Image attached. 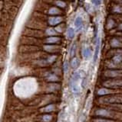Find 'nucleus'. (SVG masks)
I'll use <instances>...</instances> for the list:
<instances>
[{"label":"nucleus","mask_w":122,"mask_h":122,"mask_svg":"<svg viewBox=\"0 0 122 122\" xmlns=\"http://www.w3.org/2000/svg\"><path fill=\"white\" fill-rule=\"evenodd\" d=\"M91 122H115L111 119H108V118H103V117H96L94 118L91 121Z\"/></svg>","instance_id":"2eb2a0df"},{"label":"nucleus","mask_w":122,"mask_h":122,"mask_svg":"<svg viewBox=\"0 0 122 122\" xmlns=\"http://www.w3.org/2000/svg\"><path fill=\"white\" fill-rule=\"evenodd\" d=\"M100 103L102 104H108V105H117L122 104V95H108V96L102 97L100 100Z\"/></svg>","instance_id":"f257e3e1"},{"label":"nucleus","mask_w":122,"mask_h":122,"mask_svg":"<svg viewBox=\"0 0 122 122\" xmlns=\"http://www.w3.org/2000/svg\"><path fill=\"white\" fill-rule=\"evenodd\" d=\"M56 5L60 8H64L66 6V3L63 2V1H57L56 2Z\"/></svg>","instance_id":"a878e982"},{"label":"nucleus","mask_w":122,"mask_h":122,"mask_svg":"<svg viewBox=\"0 0 122 122\" xmlns=\"http://www.w3.org/2000/svg\"><path fill=\"white\" fill-rule=\"evenodd\" d=\"M102 85L108 89H118L122 88V79H110L105 81L102 83Z\"/></svg>","instance_id":"7ed1b4c3"},{"label":"nucleus","mask_w":122,"mask_h":122,"mask_svg":"<svg viewBox=\"0 0 122 122\" xmlns=\"http://www.w3.org/2000/svg\"><path fill=\"white\" fill-rule=\"evenodd\" d=\"M75 51H76V44H74L73 45L71 46V51H70V56L71 57H75Z\"/></svg>","instance_id":"5701e85b"},{"label":"nucleus","mask_w":122,"mask_h":122,"mask_svg":"<svg viewBox=\"0 0 122 122\" xmlns=\"http://www.w3.org/2000/svg\"><path fill=\"white\" fill-rule=\"evenodd\" d=\"M112 62L114 64H119L122 62V54L121 53H117V54L114 55L112 58Z\"/></svg>","instance_id":"f8f14e48"},{"label":"nucleus","mask_w":122,"mask_h":122,"mask_svg":"<svg viewBox=\"0 0 122 122\" xmlns=\"http://www.w3.org/2000/svg\"><path fill=\"white\" fill-rule=\"evenodd\" d=\"M58 48V47L54 46L53 44H49V45H45L44 47V49L48 52H53L54 51H56V49Z\"/></svg>","instance_id":"a211bd4d"},{"label":"nucleus","mask_w":122,"mask_h":122,"mask_svg":"<svg viewBox=\"0 0 122 122\" xmlns=\"http://www.w3.org/2000/svg\"><path fill=\"white\" fill-rule=\"evenodd\" d=\"M115 114V111H112L108 108H98L94 111V115L97 117H103L110 119Z\"/></svg>","instance_id":"f03ea898"},{"label":"nucleus","mask_w":122,"mask_h":122,"mask_svg":"<svg viewBox=\"0 0 122 122\" xmlns=\"http://www.w3.org/2000/svg\"><path fill=\"white\" fill-rule=\"evenodd\" d=\"M105 77H109L110 79H117L122 77V70H108L104 73Z\"/></svg>","instance_id":"20e7f679"},{"label":"nucleus","mask_w":122,"mask_h":122,"mask_svg":"<svg viewBox=\"0 0 122 122\" xmlns=\"http://www.w3.org/2000/svg\"><path fill=\"white\" fill-rule=\"evenodd\" d=\"M81 77H82L81 71L78 70V71H75V72H74L73 75H72L71 79H73L74 81L77 82V81H78L79 79H81Z\"/></svg>","instance_id":"ddd939ff"},{"label":"nucleus","mask_w":122,"mask_h":122,"mask_svg":"<svg viewBox=\"0 0 122 122\" xmlns=\"http://www.w3.org/2000/svg\"><path fill=\"white\" fill-rule=\"evenodd\" d=\"M42 119L45 122H50L52 119V117L49 115V114H45V115L42 117Z\"/></svg>","instance_id":"393cba45"},{"label":"nucleus","mask_w":122,"mask_h":122,"mask_svg":"<svg viewBox=\"0 0 122 122\" xmlns=\"http://www.w3.org/2000/svg\"><path fill=\"white\" fill-rule=\"evenodd\" d=\"M82 26H83L82 18L81 17H77L75 20V27L76 30H77L78 31H79V30L82 28Z\"/></svg>","instance_id":"9d476101"},{"label":"nucleus","mask_w":122,"mask_h":122,"mask_svg":"<svg viewBox=\"0 0 122 122\" xmlns=\"http://www.w3.org/2000/svg\"><path fill=\"white\" fill-rule=\"evenodd\" d=\"M101 2H102V0H92V2L95 5H100L101 4Z\"/></svg>","instance_id":"cd10ccee"},{"label":"nucleus","mask_w":122,"mask_h":122,"mask_svg":"<svg viewBox=\"0 0 122 122\" xmlns=\"http://www.w3.org/2000/svg\"><path fill=\"white\" fill-rule=\"evenodd\" d=\"M70 86H71V89L72 91V92L74 93V95L75 96H78V95H80V88L78 86L77 82L74 81L73 79L70 80Z\"/></svg>","instance_id":"423d86ee"},{"label":"nucleus","mask_w":122,"mask_h":122,"mask_svg":"<svg viewBox=\"0 0 122 122\" xmlns=\"http://www.w3.org/2000/svg\"><path fill=\"white\" fill-rule=\"evenodd\" d=\"M68 68H69V66H68V63L67 61H64V63L63 64V71L64 72H67L68 71Z\"/></svg>","instance_id":"bb28decb"},{"label":"nucleus","mask_w":122,"mask_h":122,"mask_svg":"<svg viewBox=\"0 0 122 122\" xmlns=\"http://www.w3.org/2000/svg\"><path fill=\"white\" fill-rule=\"evenodd\" d=\"M61 12L60 10L58 9H57V8H55V7H53V8H51L50 9H49V11H48V13L50 14V15H58Z\"/></svg>","instance_id":"412c9836"},{"label":"nucleus","mask_w":122,"mask_h":122,"mask_svg":"<svg viewBox=\"0 0 122 122\" xmlns=\"http://www.w3.org/2000/svg\"><path fill=\"white\" fill-rule=\"evenodd\" d=\"M55 105L51 104V105H47L46 107H45V108H43V112H52L55 110Z\"/></svg>","instance_id":"6ab92c4d"},{"label":"nucleus","mask_w":122,"mask_h":122,"mask_svg":"<svg viewBox=\"0 0 122 122\" xmlns=\"http://www.w3.org/2000/svg\"><path fill=\"white\" fill-rule=\"evenodd\" d=\"M110 46L112 47H120L121 46V43L120 42L119 40H117V38H113V39L110 41Z\"/></svg>","instance_id":"4468645a"},{"label":"nucleus","mask_w":122,"mask_h":122,"mask_svg":"<svg viewBox=\"0 0 122 122\" xmlns=\"http://www.w3.org/2000/svg\"><path fill=\"white\" fill-rule=\"evenodd\" d=\"M61 41V38L58 37H48V38H46L45 40V43H47L48 44H55L58 43V42Z\"/></svg>","instance_id":"1a4fd4ad"},{"label":"nucleus","mask_w":122,"mask_h":122,"mask_svg":"<svg viewBox=\"0 0 122 122\" xmlns=\"http://www.w3.org/2000/svg\"><path fill=\"white\" fill-rule=\"evenodd\" d=\"M46 34H48V35L52 37L53 35H55V34H56V31L53 28H48L46 30Z\"/></svg>","instance_id":"b1692460"},{"label":"nucleus","mask_w":122,"mask_h":122,"mask_svg":"<svg viewBox=\"0 0 122 122\" xmlns=\"http://www.w3.org/2000/svg\"><path fill=\"white\" fill-rule=\"evenodd\" d=\"M100 47H101V38L98 37L97 41L95 42V50H94V53L93 56V61L95 63L98 58L99 52H100Z\"/></svg>","instance_id":"39448f33"},{"label":"nucleus","mask_w":122,"mask_h":122,"mask_svg":"<svg viewBox=\"0 0 122 122\" xmlns=\"http://www.w3.org/2000/svg\"><path fill=\"white\" fill-rule=\"evenodd\" d=\"M114 92L113 89H108V88H101L97 92V95L99 96H106L107 95H110Z\"/></svg>","instance_id":"0eeeda50"},{"label":"nucleus","mask_w":122,"mask_h":122,"mask_svg":"<svg viewBox=\"0 0 122 122\" xmlns=\"http://www.w3.org/2000/svg\"><path fill=\"white\" fill-rule=\"evenodd\" d=\"M62 20H63V18L60 16L52 17V18H49L48 19V24L52 26H55L57 25L60 24V23L62 21Z\"/></svg>","instance_id":"6e6552de"},{"label":"nucleus","mask_w":122,"mask_h":122,"mask_svg":"<svg viewBox=\"0 0 122 122\" xmlns=\"http://www.w3.org/2000/svg\"><path fill=\"white\" fill-rule=\"evenodd\" d=\"M119 28H120V29L122 30V24H121V25H120V26H119Z\"/></svg>","instance_id":"c85d7f7f"},{"label":"nucleus","mask_w":122,"mask_h":122,"mask_svg":"<svg viewBox=\"0 0 122 122\" xmlns=\"http://www.w3.org/2000/svg\"><path fill=\"white\" fill-rule=\"evenodd\" d=\"M91 54V50L89 48H85L83 50V51H82V55H83V57L85 59H88L90 56Z\"/></svg>","instance_id":"dca6fc26"},{"label":"nucleus","mask_w":122,"mask_h":122,"mask_svg":"<svg viewBox=\"0 0 122 122\" xmlns=\"http://www.w3.org/2000/svg\"><path fill=\"white\" fill-rule=\"evenodd\" d=\"M57 59V56L55 55H52V56H48L47 60H46V62L48 63H53L55 61V60Z\"/></svg>","instance_id":"4be33fe9"},{"label":"nucleus","mask_w":122,"mask_h":122,"mask_svg":"<svg viewBox=\"0 0 122 122\" xmlns=\"http://www.w3.org/2000/svg\"><path fill=\"white\" fill-rule=\"evenodd\" d=\"M47 80L49 82H57L58 81V77L54 73H50L48 76Z\"/></svg>","instance_id":"f3484780"},{"label":"nucleus","mask_w":122,"mask_h":122,"mask_svg":"<svg viewBox=\"0 0 122 122\" xmlns=\"http://www.w3.org/2000/svg\"><path fill=\"white\" fill-rule=\"evenodd\" d=\"M67 36L68 39H72L75 37V30L72 28H69L67 30Z\"/></svg>","instance_id":"aec40b11"},{"label":"nucleus","mask_w":122,"mask_h":122,"mask_svg":"<svg viewBox=\"0 0 122 122\" xmlns=\"http://www.w3.org/2000/svg\"><path fill=\"white\" fill-rule=\"evenodd\" d=\"M80 66V60L77 57H73L71 61V66L72 69H77Z\"/></svg>","instance_id":"9b49d317"}]
</instances>
